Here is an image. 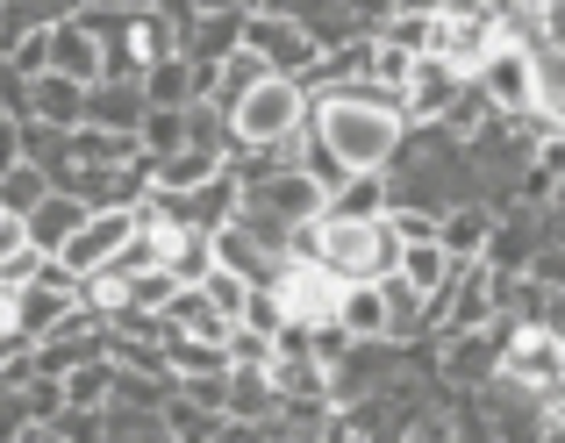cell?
Masks as SVG:
<instances>
[{
    "instance_id": "cell-1",
    "label": "cell",
    "mask_w": 565,
    "mask_h": 443,
    "mask_svg": "<svg viewBox=\"0 0 565 443\" xmlns=\"http://www.w3.org/2000/svg\"><path fill=\"white\" fill-rule=\"evenodd\" d=\"M308 129H316L322 158H330L344 180H359V172H386L401 151V115L373 108V100H359L351 86H330V94H308Z\"/></svg>"
},
{
    "instance_id": "cell-2",
    "label": "cell",
    "mask_w": 565,
    "mask_h": 443,
    "mask_svg": "<svg viewBox=\"0 0 565 443\" xmlns=\"http://www.w3.org/2000/svg\"><path fill=\"white\" fill-rule=\"evenodd\" d=\"M401 244L386 222H316V264L337 279V287H380L386 272H394Z\"/></svg>"
},
{
    "instance_id": "cell-3",
    "label": "cell",
    "mask_w": 565,
    "mask_h": 443,
    "mask_svg": "<svg viewBox=\"0 0 565 443\" xmlns=\"http://www.w3.org/2000/svg\"><path fill=\"white\" fill-rule=\"evenodd\" d=\"M222 122H230V151H279L308 122V94L294 79H258Z\"/></svg>"
},
{
    "instance_id": "cell-4",
    "label": "cell",
    "mask_w": 565,
    "mask_h": 443,
    "mask_svg": "<svg viewBox=\"0 0 565 443\" xmlns=\"http://www.w3.org/2000/svg\"><path fill=\"white\" fill-rule=\"evenodd\" d=\"M494 51H501L494 0H451V8H437V29H429V57H437L444 72H458V79L472 86V72H480Z\"/></svg>"
},
{
    "instance_id": "cell-5",
    "label": "cell",
    "mask_w": 565,
    "mask_h": 443,
    "mask_svg": "<svg viewBox=\"0 0 565 443\" xmlns=\"http://www.w3.org/2000/svg\"><path fill=\"white\" fill-rule=\"evenodd\" d=\"M494 379L537 393V401L565 393V329H530V322H509L501 358H494Z\"/></svg>"
},
{
    "instance_id": "cell-6",
    "label": "cell",
    "mask_w": 565,
    "mask_h": 443,
    "mask_svg": "<svg viewBox=\"0 0 565 443\" xmlns=\"http://www.w3.org/2000/svg\"><path fill=\"white\" fill-rule=\"evenodd\" d=\"M236 51H250L265 72H273V79H294V86L316 72V51H308V36L294 29V14L279 8V0L244 8V36H236Z\"/></svg>"
},
{
    "instance_id": "cell-7",
    "label": "cell",
    "mask_w": 565,
    "mask_h": 443,
    "mask_svg": "<svg viewBox=\"0 0 565 443\" xmlns=\"http://www.w3.org/2000/svg\"><path fill=\"white\" fill-rule=\"evenodd\" d=\"M273 307H279V329H301V336H322L337 322V279L322 272V264H279L273 272Z\"/></svg>"
},
{
    "instance_id": "cell-8",
    "label": "cell",
    "mask_w": 565,
    "mask_h": 443,
    "mask_svg": "<svg viewBox=\"0 0 565 443\" xmlns=\"http://www.w3.org/2000/svg\"><path fill=\"white\" fill-rule=\"evenodd\" d=\"M100 358H108V322H94L86 307H72L51 336H36V344H29V372H43V379H65V372L100 365Z\"/></svg>"
},
{
    "instance_id": "cell-9",
    "label": "cell",
    "mask_w": 565,
    "mask_h": 443,
    "mask_svg": "<svg viewBox=\"0 0 565 443\" xmlns=\"http://www.w3.org/2000/svg\"><path fill=\"white\" fill-rule=\"evenodd\" d=\"M129 236H137V208H129V215H86V222H79V236H72L65 250H57V264H65L72 279H94L100 264L122 258Z\"/></svg>"
},
{
    "instance_id": "cell-10",
    "label": "cell",
    "mask_w": 565,
    "mask_h": 443,
    "mask_svg": "<svg viewBox=\"0 0 565 443\" xmlns=\"http://www.w3.org/2000/svg\"><path fill=\"white\" fill-rule=\"evenodd\" d=\"M143 122V94L137 79H100L79 94V129H100V137H137Z\"/></svg>"
},
{
    "instance_id": "cell-11",
    "label": "cell",
    "mask_w": 565,
    "mask_h": 443,
    "mask_svg": "<svg viewBox=\"0 0 565 443\" xmlns=\"http://www.w3.org/2000/svg\"><path fill=\"white\" fill-rule=\"evenodd\" d=\"M279 393L265 372H222V422H244V430H273Z\"/></svg>"
},
{
    "instance_id": "cell-12",
    "label": "cell",
    "mask_w": 565,
    "mask_h": 443,
    "mask_svg": "<svg viewBox=\"0 0 565 443\" xmlns=\"http://www.w3.org/2000/svg\"><path fill=\"white\" fill-rule=\"evenodd\" d=\"M487 229H494V208L466 201V208L437 215V236H429V244H437L451 264H480V250H487Z\"/></svg>"
},
{
    "instance_id": "cell-13",
    "label": "cell",
    "mask_w": 565,
    "mask_h": 443,
    "mask_svg": "<svg viewBox=\"0 0 565 443\" xmlns=\"http://www.w3.org/2000/svg\"><path fill=\"white\" fill-rule=\"evenodd\" d=\"M79 222H86V208L72 194H43V208L22 222V236H29V250H36V258H57V250L79 236Z\"/></svg>"
},
{
    "instance_id": "cell-14",
    "label": "cell",
    "mask_w": 565,
    "mask_h": 443,
    "mask_svg": "<svg viewBox=\"0 0 565 443\" xmlns=\"http://www.w3.org/2000/svg\"><path fill=\"white\" fill-rule=\"evenodd\" d=\"M451 272H458V264L451 258H444V250L437 244H401V258H394V279H401V287H408L415 293V301H444V287H451Z\"/></svg>"
},
{
    "instance_id": "cell-15",
    "label": "cell",
    "mask_w": 565,
    "mask_h": 443,
    "mask_svg": "<svg viewBox=\"0 0 565 443\" xmlns=\"http://www.w3.org/2000/svg\"><path fill=\"white\" fill-rule=\"evenodd\" d=\"M322 215H330V222H380L386 215V172H359V180H344L330 201H322Z\"/></svg>"
},
{
    "instance_id": "cell-16",
    "label": "cell",
    "mask_w": 565,
    "mask_h": 443,
    "mask_svg": "<svg viewBox=\"0 0 565 443\" xmlns=\"http://www.w3.org/2000/svg\"><path fill=\"white\" fill-rule=\"evenodd\" d=\"M100 443H180L166 408H100Z\"/></svg>"
},
{
    "instance_id": "cell-17",
    "label": "cell",
    "mask_w": 565,
    "mask_h": 443,
    "mask_svg": "<svg viewBox=\"0 0 565 443\" xmlns=\"http://www.w3.org/2000/svg\"><path fill=\"white\" fill-rule=\"evenodd\" d=\"M29 122L36 129H79V86H65V79H51V72H43V79H29Z\"/></svg>"
},
{
    "instance_id": "cell-18",
    "label": "cell",
    "mask_w": 565,
    "mask_h": 443,
    "mask_svg": "<svg viewBox=\"0 0 565 443\" xmlns=\"http://www.w3.org/2000/svg\"><path fill=\"white\" fill-rule=\"evenodd\" d=\"M57 387H65V408H72V415H100V408H108V393H115V365L108 358H100V365H79V372H65Z\"/></svg>"
},
{
    "instance_id": "cell-19",
    "label": "cell",
    "mask_w": 565,
    "mask_h": 443,
    "mask_svg": "<svg viewBox=\"0 0 565 443\" xmlns=\"http://www.w3.org/2000/svg\"><path fill=\"white\" fill-rule=\"evenodd\" d=\"M43 194H51V180H43L36 165H8V172H0V215L29 222V215L43 208Z\"/></svg>"
},
{
    "instance_id": "cell-20",
    "label": "cell",
    "mask_w": 565,
    "mask_h": 443,
    "mask_svg": "<svg viewBox=\"0 0 565 443\" xmlns=\"http://www.w3.org/2000/svg\"><path fill=\"white\" fill-rule=\"evenodd\" d=\"M14 401H22V422H29V430H51V422L65 415V387H57V379H43V372H29L22 387H14Z\"/></svg>"
},
{
    "instance_id": "cell-21",
    "label": "cell",
    "mask_w": 565,
    "mask_h": 443,
    "mask_svg": "<svg viewBox=\"0 0 565 443\" xmlns=\"http://www.w3.org/2000/svg\"><path fill=\"white\" fill-rule=\"evenodd\" d=\"M193 293H201V301L215 307V315L230 322V329H236V322H244V307H250V287H244V279H230V272H207V279H201V287H193Z\"/></svg>"
},
{
    "instance_id": "cell-22",
    "label": "cell",
    "mask_w": 565,
    "mask_h": 443,
    "mask_svg": "<svg viewBox=\"0 0 565 443\" xmlns=\"http://www.w3.org/2000/svg\"><path fill=\"white\" fill-rule=\"evenodd\" d=\"M180 143H186V122H180V115H143V122H137V151L151 158V165H158V158H172Z\"/></svg>"
},
{
    "instance_id": "cell-23",
    "label": "cell",
    "mask_w": 565,
    "mask_h": 443,
    "mask_svg": "<svg viewBox=\"0 0 565 443\" xmlns=\"http://www.w3.org/2000/svg\"><path fill=\"white\" fill-rule=\"evenodd\" d=\"M172 293H180V279H172V272H137V279H129V315H158Z\"/></svg>"
},
{
    "instance_id": "cell-24",
    "label": "cell",
    "mask_w": 565,
    "mask_h": 443,
    "mask_svg": "<svg viewBox=\"0 0 565 443\" xmlns=\"http://www.w3.org/2000/svg\"><path fill=\"white\" fill-rule=\"evenodd\" d=\"M36 272H43V258H36V250H14V258H0V287H8V293H22V287H36Z\"/></svg>"
},
{
    "instance_id": "cell-25",
    "label": "cell",
    "mask_w": 565,
    "mask_h": 443,
    "mask_svg": "<svg viewBox=\"0 0 565 443\" xmlns=\"http://www.w3.org/2000/svg\"><path fill=\"white\" fill-rule=\"evenodd\" d=\"M8 336H22V301L0 287V344H8ZM22 344H29V336H22Z\"/></svg>"
},
{
    "instance_id": "cell-26",
    "label": "cell",
    "mask_w": 565,
    "mask_h": 443,
    "mask_svg": "<svg viewBox=\"0 0 565 443\" xmlns=\"http://www.w3.org/2000/svg\"><path fill=\"white\" fill-rule=\"evenodd\" d=\"M22 165V122H0V172Z\"/></svg>"
},
{
    "instance_id": "cell-27",
    "label": "cell",
    "mask_w": 565,
    "mask_h": 443,
    "mask_svg": "<svg viewBox=\"0 0 565 443\" xmlns=\"http://www.w3.org/2000/svg\"><path fill=\"white\" fill-rule=\"evenodd\" d=\"M22 244H29V236H22V222H14V215H0V258H14Z\"/></svg>"
}]
</instances>
